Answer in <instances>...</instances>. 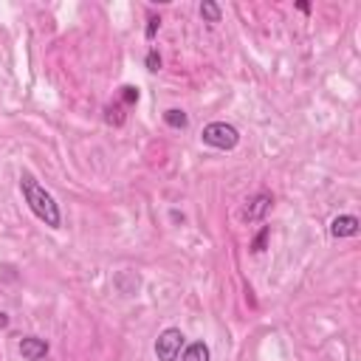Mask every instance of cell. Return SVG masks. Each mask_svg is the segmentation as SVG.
Segmentation results:
<instances>
[{
	"label": "cell",
	"mask_w": 361,
	"mask_h": 361,
	"mask_svg": "<svg viewBox=\"0 0 361 361\" xmlns=\"http://www.w3.org/2000/svg\"><path fill=\"white\" fill-rule=\"evenodd\" d=\"M296 9H299V12H305V14H307V12H311V3H296Z\"/></svg>",
	"instance_id": "9a60e30c"
},
{
	"label": "cell",
	"mask_w": 361,
	"mask_h": 361,
	"mask_svg": "<svg viewBox=\"0 0 361 361\" xmlns=\"http://www.w3.org/2000/svg\"><path fill=\"white\" fill-rule=\"evenodd\" d=\"M159 29H161V17L150 14V17H147V29H144V37H147V40H152V37L159 34Z\"/></svg>",
	"instance_id": "8fae6325"
},
{
	"label": "cell",
	"mask_w": 361,
	"mask_h": 361,
	"mask_svg": "<svg viewBox=\"0 0 361 361\" xmlns=\"http://www.w3.org/2000/svg\"><path fill=\"white\" fill-rule=\"evenodd\" d=\"M164 124L172 127V130H187L189 116H187V110H180V108H170V110H164Z\"/></svg>",
	"instance_id": "52a82bcc"
},
{
	"label": "cell",
	"mask_w": 361,
	"mask_h": 361,
	"mask_svg": "<svg viewBox=\"0 0 361 361\" xmlns=\"http://www.w3.org/2000/svg\"><path fill=\"white\" fill-rule=\"evenodd\" d=\"M266 240H268V226H263V231H260V235H257V240H254L251 251H257V254H260V251L266 248Z\"/></svg>",
	"instance_id": "4fadbf2b"
},
{
	"label": "cell",
	"mask_w": 361,
	"mask_h": 361,
	"mask_svg": "<svg viewBox=\"0 0 361 361\" xmlns=\"http://www.w3.org/2000/svg\"><path fill=\"white\" fill-rule=\"evenodd\" d=\"M200 139H203V144H209L215 150H235L240 144V130L229 121H212L203 127Z\"/></svg>",
	"instance_id": "7a4b0ae2"
},
{
	"label": "cell",
	"mask_w": 361,
	"mask_h": 361,
	"mask_svg": "<svg viewBox=\"0 0 361 361\" xmlns=\"http://www.w3.org/2000/svg\"><path fill=\"white\" fill-rule=\"evenodd\" d=\"M3 327H9V316H6V314H0V330H3Z\"/></svg>",
	"instance_id": "5bb4252c"
},
{
	"label": "cell",
	"mask_w": 361,
	"mask_h": 361,
	"mask_svg": "<svg viewBox=\"0 0 361 361\" xmlns=\"http://www.w3.org/2000/svg\"><path fill=\"white\" fill-rule=\"evenodd\" d=\"M358 229H361V220L356 215H339L330 223V235L333 237H356Z\"/></svg>",
	"instance_id": "8992f818"
},
{
	"label": "cell",
	"mask_w": 361,
	"mask_h": 361,
	"mask_svg": "<svg viewBox=\"0 0 361 361\" xmlns=\"http://www.w3.org/2000/svg\"><path fill=\"white\" fill-rule=\"evenodd\" d=\"M180 361H212L209 345H206V342H192V345L184 350V358H180Z\"/></svg>",
	"instance_id": "ba28073f"
},
{
	"label": "cell",
	"mask_w": 361,
	"mask_h": 361,
	"mask_svg": "<svg viewBox=\"0 0 361 361\" xmlns=\"http://www.w3.org/2000/svg\"><path fill=\"white\" fill-rule=\"evenodd\" d=\"M20 192L29 203V209L34 212V218H40L45 226L51 229H60L62 226V212H60V203L54 200L45 187L37 184V178L32 172H20Z\"/></svg>",
	"instance_id": "6da1fadb"
},
{
	"label": "cell",
	"mask_w": 361,
	"mask_h": 361,
	"mask_svg": "<svg viewBox=\"0 0 361 361\" xmlns=\"http://www.w3.org/2000/svg\"><path fill=\"white\" fill-rule=\"evenodd\" d=\"M139 88L136 85H124L121 88V102H124V105H136V102H139Z\"/></svg>",
	"instance_id": "30bf717a"
},
{
	"label": "cell",
	"mask_w": 361,
	"mask_h": 361,
	"mask_svg": "<svg viewBox=\"0 0 361 361\" xmlns=\"http://www.w3.org/2000/svg\"><path fill=\"white\" fill-rule=\"evenodd\" d=\"M180 347H184V333H180V327H167L156 339V358L159 361H178Z\"/></svg>",
	"instance_id": "3957f363"
},
{
	"label": "cell",
	"mask_w": 361,
	"mask_h": 361,
	"mask_svg": "<svg viewBox=\"0 0 361 361\" xmlns=\"http://www.w3.org/2000/svg\"><path fill=\"white\" fill-rule=\"evenodd\" d=\"M147 71H152V73H156V71H161V54H159V51L156 48H150L147 51Z\"/></svg>",
	"instance_id": "7c38bea8"
},
{
	"label": "cell",
	"mask_w": 361,
	"mask_h": 361,
	"mask_svg": "<svg viewBox=\"0 0 361 361\" xmlns=\"http://www.w3.org/2000/svg\"><path fill=\"white\" fill-rule=\"evenodd\" d=\"M20 356L25 361H43L48 356V342L40 336H25L20 339Z\"/></svg>",
	"instance_id": "5b68a950"
},
{
	"label": "cell",
	"mask_w": 361,
	"mask_h": 361,
	"mask_svg": "<svg viewBox=\"0 0 361 361\" xmlns=\"http://www.w3.org/2000/svg\"><path fill=\"white\" fill-rule=\"evenodd\" d=\"M200 17L206 23H220L223 12H220V6L215 3V0H203V3H200Z\"/></svg>",
	"instance_id": "9c48e42d"
},
{
	"label": "cell",
	"mask_w": 361,
	"mask_h": 361,
	"mask_svg": "<svg viewBox=\"0 0 361 361\" xmlns=\"http://www.w3.org/2000/svg\"><path fill=\"white\" fill-rule=\"evenodd\" d=\"M271 203H274L271 192H257L254 198H248V206H246V212H243V220H246V223H260V220L268 215Z\"/></svg>",
	"instance_id": "277c9868"
}]
</instances>
